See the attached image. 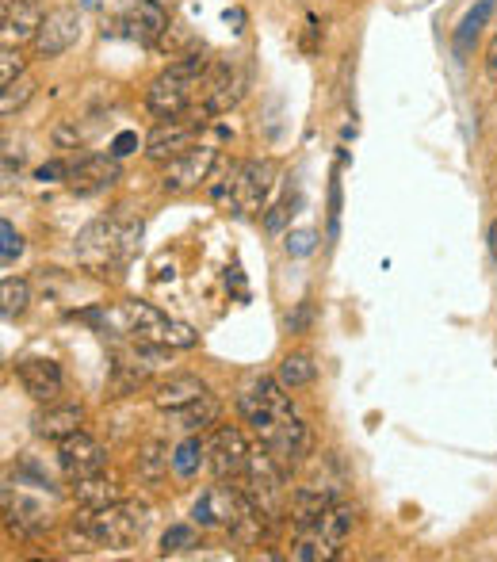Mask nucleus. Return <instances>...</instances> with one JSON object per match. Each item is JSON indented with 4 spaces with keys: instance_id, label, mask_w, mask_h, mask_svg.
<instances>
[{
    "instance_id": "nucleus-1",
    "label": "nucleus",
    "mask_w": 497,
    "mask_h": 562,
    "mask_svg": "<svg viewBox=\"0 0 497 562\" xmlns=\"http://www.w3.org/2000/svg\"><path fill=\"white\" fill-rule=\"evenodd\" d=\"M146 528H150V509L123 498L108 509H85L81 517L69 520L65 536L81 551H96V547H130L134 540H142Z\"/></svg>"
},
{
    "instance_id": "nucleus-2",
    "label": "nucleus",
    "mask_w": 497,
    "mask_h": 562,
    "mask_svg": "<svg viewBox=\"0 0 497 562\" xmlns=\"http://www.w3.org/2000/svg\"><path fill=\"white\" fill-rule=\"evenodd\" d=\"M85 322L100 325V329H119V333H134V337H146V341H161L169 348H195L199 345V333L188 322H176L165 310H157L153 303L142 299H127L115 310H88L81 314Z\"/></svg>"
},
{
    "instance_id": "nucleus-3",
    "label": "nucleus",
    "mask_w": 497,
    "mask_h": 562,
    "mask_svg": "<svg viewBox=\"0 0 497 562\" xmlns=\"http://www.w3.org/2000/svg\"><path fill=\"white\" fill-rule=\"evenodd\" d=\"M142 245V222L127 218H96L77 234L73 253L85 268H111L134 257V249Z\"/></svg>"
},
{
    "instance_id": "nucleus-4",
    "label": "nucleus",
    "mask_w": 497,
    "mask_h": 562,
    "mask_svg": "<svg viewBox=\"0 0 497 562\" xmlns=\"http://www.w3.org/2000/svg\"><path fill=\"white\" fill-rule=\"evenodd\" d=\"M207 73V58L203 54H188L173 62L165 73H157L146 88V111L157 119H176V115H188V108L195 104V92L199 81Z\"/></svg>"
},
{
    "instance_id": "nucleus-5",
    "label": "nucleus",
    "mask_w": 497,
    "mask_h": 562,
    "mask_svg": "<svg viewBox=\"0 0 497 562\" xmlns=\"http://www.w3.org/2000/svg\"><path fill=\"white\" fill-rule=\"evenodd\" d=\"M276 180V165L272 161H245L226 180L211 184V199L222 211H238V215H257L264 199L272 192Z\"/></svg>"
},
{
    "instance_id": "nucleus-6",
    "label": "nucleus",
    "mask_w": 497,
    "mask_h": 562,
    "mask_svg": "<svg viewBox=\"0 0 497 562\" xmlns=\"http://www.w3.org/2000/svg\"><path fill=\"white\" fill-rule=\"evenodd\" d=\"M234 406H238L241 417L253 425L257 436H264L272 425H280L287 417H295V406H291V398H287V387H283L280 379H268V375L245 379L238 390V398H234Z\"/></svg>"
},
{
    "instance_id": "nucleus-7",
    "label": "nucleus",
    "mask_w": 497,
    "mask_h": 562,
    "mask_svg": "<svg viewBox=\"0 0 497 562\" xmlns=\"http://www.w3.org/2000/svg\"><path fill=\"white\" fill-rule=\"evenodd\" d=\"M245 498L253 501L260 513H268L272 520L283 517V505H287V467H283L268 448H260V452L249 455V467H245Z\"/></svg>"
},
{
    "instance_id": "nucleus-8",
    "label": "nucleus",
    "mask_w": 497,
    "mask_h": 562,
    "mask_svg": "<svg viewBox=\"0 0 497 562\" xmlns=\"http://www.w3.org/2000/svg\"><path fill=\"white\" fill-rule=\"evenodd\" d=\"M215 165H218L215 146H192V150H184L180 157H173V161L165 165V173H161V192L165 195L192 192V188L211 180Z\"/></svg>"
},
{
    "instance_id": "nucleus-9",
    "label": "nucleus",
    "mask_w": 497,
    "mask_h": 562,
    "mask_svg": "<svg viewBox=\"0 0 497 562\" xmlns=\"http://www.w3.org/2000/svg\"><path fill=\"white\" fill-rule=\"evenodd\" d=\"M245 509V490L226 486V478H218V486H207L192 505V524L199 528H234Z\"/></svg>"
},
{
    "instance_id": "nucleus-10",
    "label": "nucleus",
    "mask_w": 497,
    "mask_h": 562,
    "mask_svg": "<svg viewBox=\"0 0 497 562\" xmlns=\"http://www.w3.org/2000/svg\"><path fill=\"white\" fill-rule=\"evenodd\" d=\"M207 127V119L199 115H176V119H161L146 138V157L150 161H173L184 150H192L199 130Z\"/></svg>"
},
{
    "instance_id": "nucleus-11",
    "label": "nucleus",
    "mask_w": 497,
    "mask_h": 562,
    "mask_svg": "<svg viewBox=\"0 0 497 562\" xmlns=\"http://www.w3.org/2000/svg\"><path fill=\"white\" fill-rule=\"evenodd\" d=\"M58 467H62V475L69 478V482L100 475V471L108 467V448H104L96 436H88L85 429H81V433H73L69 440L58 444Z\"/></svg>"
},
{
    "instance_id": "nucleus-12",
    "label": "nucleus",
    "mask_w": 497,
    "mask_h": 562,
    "mask_svg": "<svg viewBox=\"0 0 497 562\" xmlns=\"http://www.w3.org/2000/svg\"><path fill=\"white\" fill-rule=\"evenodd\" d=\"M207 455H211V471L215 478H238L249 467V440L238 425H218L211 440H207Z\"/></svg>"
},
{
    "instance_id": "nucleus-13",
    "label": "nucleus",
    "mask_w": 497,
    "mask_h": 562,
    "mask_svg": "<svg viewBox=\"0 0 497 562\" xmlns=\"http://www.w3.org/2000/svg\"><path fill=\"white\" fill-rule=\"evenodd\" d=\"M77 39H81V16L73 8H54V12H46L43 27L31 43L39 58H62L65 50L77 46Z\"/></svg>"
},
{
    "instance_id": "nucleus-14",
    "label": "nucleus",
    "mask_w": 497,
    "mask_h": 562,
    "mask_svg": "<svg viewBox=\"0 0 497 562\" xmlns=\"http://www.w3.org/2000/svg\"><path fill=\"white\" fill-rule=\"evenodd\" d=\"M260 448H268V452L280 459L283 467H299L310 448H314V440H310V429H306V421L299 417H287L280 425H272L268 433L260 436Z\"/></svg>"
},
{
    "instance_id": "nucleus-15",
    "label": "nucleus",
    "mask_w": 497,
    "mask_h": 562,
    "mask_svg": "<svg viewBox=\"0 0 497 562\" xmlns=\"http://www.w3.org/2000/svg\"><path fill=\"white\" fill-rule=\"evenodd\" d=\"M65 184L73 192L81 195H96V192H108L119 184V157H104V153H88L81 161L69 165V176Z\"/></svg>"
},
{
    "instance_id": "nucleus-16",
    "label": "nucleus",
    "mask_w": 497,
    "mask_h": 562,
    "mask_svg": "<svg viewBox=\"0 0 497 562\" xmlns=\"http://www.w3.org/2000/svg\"><path fill=\"white\" fill-rule=\"evenodd\" d=\"M16 379H20V387L35 402H58L65 390L62 368L54 360H46V356H27V360H20L16 364Z\"/></svg>"
},
{
    "instance_id": "nucleus-17",
    "label": "nucleus",
    "mask_w": 497,
    "mask_h": 562,
    "mask_svg": "<svg viewBox=\"0 0 497 562\" xmlns=\"http://www.w3.org/2000/svg\"><path fill=\"white\" fill-rule=\"evenodd\" d=\"M81 429H85V406L81 402H65V406H50L46 402V410L35 417V433L43 440H54V444H62V440H69Z\"/></svg>"
},
{
    "instance_id": "nucleus-18",
    "label": "nucleus",
    "mask_w": 497,
    "mask_h": 562,
    "mask_svg": "<svg viewBox=\"0 0 497 562\" xmlns=\"http://www.w3.org/2000/svg\"><path fill=\"white\" fill-rule=\"evenodd\" d=\"M245 92V73H238L234 65H218L215 77L203 88V115H218V111H230Z\"/></svg>"
},
{
    "instance_id": "nucleus-19",
    "label": "nucleus",
    "mask_w": 497,
    "mask_h": 562,
    "mask_svg": "<svg viewBox=\"0 0 497 562\" xmlns=\"http://www.w3.org/2000/svg\"><path fill=\"white\" fill-rule=\"evenodd\" d=\"M203 394H211V390H207V383L199 375H169L165 383H157V390H153V406L165 413H176L184 406H192V402H199Z\"/></svg>"
},
{
    "instance_id": "nucleus-20",
    "label": "nucleus",
    "mask_w": 497,
    "mask_h": 562,
    "mask_svg": "<svg viewBox=\"0 0 497 562\" xmlns=\"http://www.w3.org/2000/svg\"><path fill=\"white\" fill-rule=\"evenodd\" d=\"M4 517H8V528L16 536H23V540H39V536L50 532V524H54V517L46 513L39 501H27V498H16V505L4 501Z\"/></svg>"
},
{
    "instance_id": "nucleus-21",
    "label": "nucleus",
    "mask_w": 497,
    "mask_h": 562,
    "mask_svg": "<svg viewBox=\"0 0 497 562\" xmlns=\"http://www.w3.org/2000/svg\"><path fill=\"white\" fill-rule=\"evenodd\" d=\"M73 498H77L81 509H108V505L127 498V490L119 486V478H108L100 471V475L77 478L73 482Z\"/></svg>"
},
{
    "instance_id": "nucleus-22",
    "label": "nucleus",
    "mask_w": 497,
    "mask_h": 562,
    "mask_svg": "<svg viewBox=\"0 0 497 562\" xmlns=\"http://www.w3.org/2000/svg\"><path fill=\"white\" fill-rule=\"evenodd\" d=\"M337 505L333 498V490L329 486H299L295 494H291V517H295V528L303 532L310 524H318L322 513H329Z\"/></svg>"
},
{
    "instance_id": "nucleus-23",
    "label": "nucleus",
    "mask_w": 497,
    "mask_h": 562,
    "mask_svg": "<svg viewBox=\"0 0 497 562\" xmlns=\"http://www.w3.org/2000/svg\"><path fill=\"white\" fill-rule=\"evenodd\" d=\"M123 27H127L130 39H138V43H153V39L169 27V16H165V8H161L157 0H138L127 16H123Z\"/></svg>"
},
{
    "instance_id": "nucleus-24",
    "label": "nucleus",
    "mask_w": 497,
    "mask_h": 562,
    "mask_svg": "<svg viewBox=\"0 0 497 562\" xmlns=\"http://www.w3.org/2000/svg\"><path fill=\"white\" fill-rule=\"evenodd\" d=\"M119 360H127L130 368H138L142 375H153V371H165L173 368V356H169V345H161V341H146V337H138L134 345L119 356Z\"/></svg>"
},
{
    "instance_id": "nucleus-25",
    "label": "nucleus",
    "mask_w": 497,
    "mask_h": 562,
    "mask_svg": "<svg viewBox=\"0 0 497 562\" xmlns=\"http://www.w3.org/2000/svg\"><path fill=\"white\" fill-rule=\"evenodd\" d=\"M352 528H356V513L348 509V505H333L329 513H322V520L318 524H310V528H303V532H318L322 540H329L337 551L348 543V536H352Z\"/></svg>"
},
{
    "instance_id": "nucleus-26",
    "label": "nucleus",
    "mask_w": 497,
    "mask_h": 562,
    "mask_svg": "<svg viewBox=\"0 0 497 562\" xmlns=\"http://www.w3.org/2000/svg\"><path fill=\"white\" fill-rule=\"evenodd\" d=\"M497 0H475V8H467V16L459 20V27H455L452 43H455V54H467L471 46H475L478 31L490 23V16H494Z\"/></svg>"
},
{
    "instance_id": "nucleus-27",
    "label": "nucleus",
    "mask_w": 497,
    "mask_h": 562,
    "mask_svg": "<svg viewBox=\"0 0 497 562\" xmlns=\"http://www.w3.org/2000/svg\"><path fill=\"white\" fill-rule=\"evenodd\" d=\"M173 417H176V429H184V433H203V429L218 425V417H222V402L211 398V394H203L199 402L184 406V410H176Z\"/></svg>"
},
{
    "instance_id": "nucleus-28",
    "label": "nucleus",
    "mask_w": 497,
    "mask_h": 562,
    "mask_svg": "<svg viewBox=\"0 0 497 562\" xmlns=\"http://www.w3.org/2000/svg\"><path fill=\"white\" fill-rule=\"evenodd\" d=\"M203 463H211V455H207V444L199 440V436H188V440H180L173 448V471L176 478H195L203 471Z\"/></svg>"
},
{
    "instance_id": "nucleus-29",
    "label": "nucleus",
    "mask_w": 497,
    "mask_h": 562,
    "mask_svg": "<svg viewBox=\"0 0 497 562\" xmlns=\"http://www.w3.org/2000/svg\"><path fill=\"white\" fill-rule=\"evenodd\" d=\"M169 467H173V452H169V444H161V440H146V444L138 448V478H146V482H161V478L169 475Z\"/></svg>"
},
{
    "instance_id": "nucleus-30",
    "label": "nucleus",
    "mask_w": 497,
    "mask_h": 562,
    "mask_svg": "<svg viewBox=\"0 0 497 562\" xmlns=\"http://www.w3.org/2000/svg\"><path fill=\"white\" fill-rule=\"evenodd\" d=\"M314 375H318V368H314V360H310L306 352H287V356L280 360V371H276V379H280L287 390L310 387Z\"/></svg>"
},
{
    "instance_id": "nucleus-31",
    "label": "nucleus",
    "mask_w": 497,
    "mask_h": 562,
    "mask_svg": "<svg viewBox=\"0 0 497 562\" xmlns=\"http://www.w3.org/2000/svg\"><path fill=\"white\" fill-rule=\"evenodd\" d=\"M27 306H31V283L4 276V283H0V314L12 322V318H20Z\"/></svg>"
},
{
    "instance_id": "nucleus-32",
    "label": "nucleus",
    "mask_w": 497,
    "mask_h": 562,
    "mask_svg": "<svg viewBox=\"0 0 497 562\" xmlns=\"http://www.w3.org/2000/svg\"><path fill=\"white\" fill-rule=\"evenodd\" d=\"M337 555H341V551L329 540H322L318 532H299V540L291 547V559H299V562H329V559H337Z\"/></svg>"
},
{
    "instance_id": "nucleus-33",
    "label": "nucleus",
    "mask_w": 497,
    "mask_h": 562,
    "mask_svg": "<svg viewBox=\"0 0 497 562\" xmlns=\"http://www.w3.org/2000/svg\"><path fill=\"white\" fill-rule=\"evenodd\" d=\"M195 528L199 524H169L165 536H161V555H184V551H192L195 543H199Z\"/></svg>"
},
{
    "instance_id": "nucleus-34",
    "label": "nucleus",
    "mask_w": 497,
    "mask_h": 562,
    "mask_svg": "<svg viewBox=\"0 0 497 562\" xmlns=\"http://www.w3.org/2000/svg\"><path fill=\"white\" fill-rule=\"evenodd\" d=\"M35 96V81L31 77H20V81H12V85H4V96H0V111L4 115H12V111H20L27 100Z\"/></svg>"
},
{
    "instance_id": "nucleus-35",
    "label": "nucleus",
    "mask_w": 497,
    "mask_h": 562,
    "mask_svg": "<svg viewBox=\"0 0 497 562\" xmlns=\"http://www.w3.org/2000/svg\"><path fill=\"white\" fill-rule=\"evenodd\" d=\"M20 253H23V238L16 234V226L4 218L0 222V260H4V268H12L20 260Z\"/></svg>"
},
{
    "instance_id": "nucleus-36",
    "label": "nucleus",
    "mask_w": 497,
    "mask_h": 562,
    "mask_svg": "<svg viewBox=\"0 0 497 562\" xmlns=\"http://www.w3.org/2000/svg\"><path fill=\"white\" fill-rule=\"evenodd\" d=\"M283 249H287L291 257H310V253L318 249V234H314V230H291L287 241H283Z\"/></svg>"
},
{
    "instance_id": "nucleus-37",
    "label": "nucleus",
    "mask_w": 497,
    "mask_h": 562,
    "mask_svg": "<svg viewBox=\"0 0 497 562\" xmlns=\"http://www.w3.org/2000/svg\"><path fill=\"white\" fill-rule=\"evenodd\" d=\"M20 77H23V54L12 50V46H4V54H0V85H12Z\"/></svg>"
},
{
    "instance_id": "nucleus-38",
    "label": "nucleus",
    "mask_w": 497,
    "mask_h": 562,
    "mask_svg": "<svg viewBox=\"0 0 497 562\" xmlns=\"http://www.w3.org/2000/svg\"><path fill=\"white\" fill-rule=\"evenodd\" d=\"M146 150V142L138 138V130H119L115 138H111V157H130V153Z\"/></svg>"
},
{
    "instance_id": "nucleus-39",
    "label": "nucleus",
    "mask_w": 497,
    "mask_h": 562,
    "mask_svg": "<svg viewBox=\"0 0 497 562\" xmlns=\"http://www.w3.org/2000/svg\"><path fill=\"white\" fill-rule=\"evenodd\" d=\"M337 226H341V180L333 176V184H329V238H337Z\"/></svg>"
},
{
    "instance_id": "nucleus-40",
    "label": "nucleus",
    "mask_w": 497,
    "mask_h": 562,
    "mask_svg": "<svg viewBox=\"0 0 497 562\" xmlns=\"http://www.w3.org/2000/svg\"><path fill=\"white\" fill-rule=\"evenodd\" d=\"M310 318H314V306L299 303V310H295V314H287V333H299V337H303L306 329H310Z\"/></svg>"
},
{
    "instance_id": "nucleus-41",
    "label": "nucleus",
    "mask_w": 497,
    "mask_h": 562,
    "mask_svg": "<svg viewBox=\"0 0 497 562\" xmlns=\"http://www.w3.org/2000/svg\"><path fill=\"white\" fill-rule=\"evenodd\" d=\"M62 176H69V165H62V161H46L43 169L35 173V180H43V184H54V180H62Z\"/></svg>"
},
{
    "instance_id": "nucleus-42",
    "label": "nucleus",
    "mask_w": 497,
    "mask_h": 562,
    "mask_svg": "<svg viewBox=\"0 0 497 562\" xmlns=\"http://www.w3.org/2000/svg\"><path fill=\"white\" fill-rule=\"evenodd\" d=\"M54 142H58L62 150H69V146H77V142H81V130L73 127V123H62V127H54Z\"/></svg>"
},
{
    "instance_id": "nucleus-43",
    "label": "nucleus",
    "mask_w": 497,
    "mask_h": 562,
    "mask_svg": "<svg viewBox=\"0 0 497 562\" xmlns=\"http://www.w3.org/2000/svg\"><path fill=\"white\" fill-rule=\"evenodd\" d=\"M287 215H291V211H287V203H283V207H272V215L264 218V226H268V230H280L283 222H287Z\"/></svg>"
},
{
    "instance_id": "nucleus-44",
    "label": "nucleus",
    "mask_w": 497,
    "mask_h": 562,
    "mask_svg": "<svg viewBox=\"0 0 497 562\" xmlns=\"http://www.w3.org/2000/svg\"><path fill=\"white\" fill-rule=\"evenodd\" d=\"M486 69H490V77L497 81V31L494 39H490V46H486Z\"/></svg>"
},
{
    "instance_id": "nucleus-45",
    "label": "nucleus",
    "mask_w": 497,
    "mask_h": 562,
    "mask_svg": "<svg viewBox=\"0 0 497 562\" xmlns=\"http://www.w3.org/2000/svg\"><path fill=\"white\" fill-rule=\"evenodd\" d=\"M490 253H494V257H497V222H494V226H490Z\"/></svg>"
}]
</instances>
